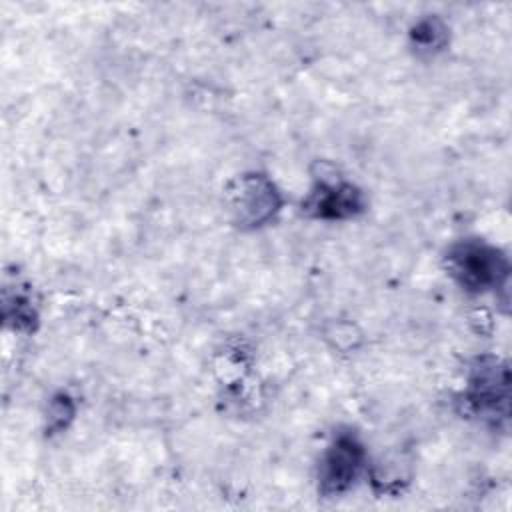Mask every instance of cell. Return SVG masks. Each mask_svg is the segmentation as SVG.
<instances>
[{
  "mask_svg": "<svg viewBox=\"0 0 512 512\" xmlns=\"http://www.w3.org/2000/svg\"><path fill=\"white\" fill-rule=\"evenodd\" d=\"M452 276L468 290L500 286L508 276L506 258L484 242H462L448 254Z\"/></svg>",
  "mask_w": 512,
  "mask_h": 512,
  "instance_id": "6da1fadb",
  "label": "cell"
},
{
  "mask_svg": "<svg viewBox=\"0 0 512 512\" xmlns=\"http://www.w3.org/2000/svg\"><path fill=\"white\" fill-rule=\"evenodd\" d=\"M362 446L352 436H340L326 450L320 464V488L324 494H340L352 486L362 468Z\"/></svg>",
  "mask_w": 512,
  "mask_h": 512,
  "instance_id": "7a4b0ae2",
  "label": "cell"
},
{
  "mask_svg": "<svg viewBox=\"0 0 512 512\" xmlns=\"http://www.w3.org/2000/svg\"><path fill=\"white\" fill-rule=\"evenodd\" d=\"M310 202H312V208H316L318 216H330V218L354 214L360 206L358 192H354L350 186L322 188V192L314 194Z\"/></svg>",
  "mask_w": 512,
  "mask_h": 512,
  "instance_id": "3957f363",
  "label": "cell"
}]
</instances>
